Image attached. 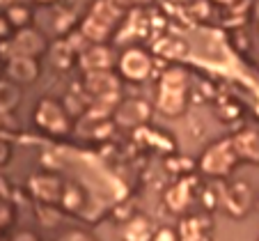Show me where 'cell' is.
Listing matches in <instances>:
<instances>
[{
	"label": "cell",
	"mask_w": 259,
	"mask_h": 241,
	"mask_svg": "<svg viewBox=\"0 0 259 241\" xmlns=\"http://www.w3.org/2000/svg\"><path fill=\"white\" fill-rule=\"evenodd\" d=\"M236 161H239V154H236L234 140H218L204 152L200 166L211 177H225L227 172H232Z\"/></svg>",
	"instance_id": "cell-1"
},
{
	"label": "cell",
	"mask_w": 259,
	"mask_h": 241,
	"mask_svg": "<svg viewBox=\"0 0 259 241\" xmlns=\"http://www.w3.org/2000/svg\"><path fill=\"white\" fill-rule=\"evenodd\" d=\"M34 122L37 127L44 129L49 133H55V136H64L69 133V115L67 110L62 108V103H58L55 99H41L37 110H34Z\"/></svg>",
	"instance_id": "cell-2"
},
{
	"label": "cell",
	"mask_w": 259,
	"mask_h": 241,
	"mask_svg": "<svg viewBox=\"0 0 259 241\" xmlns=\"http://www.w3.org/2000/svg\"><path fill=\"white\" fill-rule=\"evenodd\" d=\"M220 205H225V209L234 218H241L250 212L252 207V188L248 182H232L220 191Z\"/></svg>",
	"instance_id": "cell-3"
},
{
	"label": "cell",
	"mask_w": 259,
	"mask_h": 241,
	"mask_svg": "<svg viewBox=\"0 0 259 241\" xmlns=\"http://www.w3.org/2000/svg\"><path fill=\"white\" fill-rule=\"evenodd\" d=\"M119 71L128 81H145L152 74V58L142 49H128L119 58Z\"/></svg>",
	"instance_id": "cell-4"
},
{
	"label": "cell",
	"mask_w": 259,
	"mask_h": 241,
	"mask_svg": "<svg viewBox=\"0 0 259 241\" xmlns=\"http://www.w3.org/2000/svg\"><path fill=\"white\" fill-rule=\"evenodd\" d=\"M85 88L90 94L97 97L99 103H113L115 94L119 90V83L110 71H90L85 78Z\"/></svg>",
	"instance_id": "cell-5"
},
{
	"label": "cell",
	"mask_w": 259,
	"mask_h": 241,
	"mask_svg": "<svg viewBox=\"0 0 259 241\" xmlns=\"http://www.w3.org/2000/svg\"><path fill=\"white\" fill-rule=\"evenodd\" d=\"M10 51H12L10 58H14V55H28V58H37L39 53H44V51H46V39H44V34L37 32V30L23 28V30H19V34H16L14 39H12Z\"/></svg>",
	"instance_id": "cell-6"
},
{
	"label": "cell",
	"mask_w": 259,
	"mask_h": 241,
	"mask_svg": "<svg viewBox=\"0 0 259 241\" xmlns=\"http://www.w3.org/2000/svg\"><path fill=\"white\" fill-rule=\"evenodd\" d=\"M30 191L39 197L46 205H53V202L62 200L64 195V186L55 175H46V172H39V175H32L30 177Z\"/></svg>",
	"instance_id": "cell-7"
},
{
	"label": "cell",
	"mask_w": 259,
	"mask_h": 241,
	"mask_svg": "<svg viewBox=\"0 0 259 241\" xmlns=\"http://www.w3.org/2000/svg\"><path fill=\"white\" fill-rule=\"evenodd\" d=\"M7 74L16 83H34L39 76V62L28 55H14L7 62Z\"/></svg>",
	"instance_id": "cell-8"
},
{
	"label": "cell",
	"mask_w": 259,
	"mask_h": 241,
	"mask_svg": "<svg viewBox=\"0 0 259 241\" xmlns=\"http://www.w3.org/2000/svg\"><path fill=\"white\" fill-rule=\"evenodd\" d=\"M80 64H83L85 71H108V69L115 64L113 51L103 44H92L88 51H83L80 55Z\"/></svg>",
	"instance_id": "cell-9"
},
{
	"label": "cell",
	"mask_w": 259,
	"mask_h": 241,
	"mask_svg": "<svg viewBox=\"0 0 259 241\" xmlns=\"http://www.w3.org/2000/svg\"><path fill=\"white\" fill-rule=\"evenodd\" d=\"M232 140H234L239 158H243L248 163H259V131L245 129V131L236 133Z\"/></svg>",
	"instance_id": "cell-10"
},
{
	"label": "cell",
	"mask_w": 259,
	"mask_h": 241,
	"mask_svg": "<svg viewBox=\"0 0 259 241\" xmlns=\"http://www.w3.org/2000/svg\"><path fill=\"white\" fill-rule=\"evenodd\" d=\"M158 110L163 115H181L186 110V92L184 90H158V101H156Z\"/></svg>",
	"instance_id": "cell-11"
},
{
	"label": "cell",
	"mask_w": 259,
	"mask_h": 241,
	"mask_svg": "<svg viewBox=\"0 0 259 241\" xmlns=\"http://www.w3.org/2000/svg\"><path fill=\"white\" fill-rule=\"evenodd\" d=\"M80 32H83V37L90 42V44H103V42L110 37V32H113V25L101 21L94 14H88L83 21V25H80Z\"/></svg>",
	"instance_id": "cell-12"
},
{
	"label": "cell",
	"mask_w": 259,
	"mask_h": 241,
	"mask_svg": "<svg viewBox=\"0 0 259 241\" xmlns=\"http://www.w3.org/2000/svg\"><path fill=\"white\" fill-rule=\"evenodd\" d=\"M147 117H149V106H147L145 101H140V99L126 101L122 108L117 110L119 124H126V127H136V124L147 122Z\"/></svg>",
	"instance_id": "cell-13"
},
{
	"label": "cell",
	"mask_w": 259,
	"mask_h": 241,
	"mask_svg": "<svg viewBox=\"0 0 259 241\" xmlns=\"http://www.w3.org/2000/svg\"><path fill=\"white\" fill-rule=\"evenodd\" d=\"M209 223L202 216H191L184 218L179 225V239L181 241H204L206 239V230H209Z\"/></svg>",
	"instance_id": "cell-14"
},
{
	"label": "cell",
	"mask_w": 259,
	"mask_h": 241,
	"mask_svg": "<svg viewBox=\"0 0 259 241\" xmlns=\"http://www.w3.org/2000/svg\"><path fill=\"white\" fill-rule=\"evenodd\" d=\"M152 234H154V227H152V223H149V218H145V216L131 218V221H126L122 227L124 241H149Z\"/></svg>",
	"instance_id": "cell-15"
},
{
	"label": "cell",
	"mask_w": 259,
	"mask_h": 241,
	"mask_svg": "<svg viewBox=\"0 0 259 241\" xmlns=\"http://www.w3.org/2000/svg\"><path fill=\"white\" fill-rule=\"evenodd\" d=\"M90 14L99 16L101 21H106V23H110L115 28V25H117V21H119V16H122V10L115 5L113 0H97Z\"/></svg>",
	"instance_id": "cell-16"
},
{
	"label": "cell",
	"mask_w": 259,
	"mask_h": 241,
	"mask_svg": "<svg viewBox=\"0 0 259 241\" xmlns=\"http://www.w3.org/2000/svg\"><path fill=\"white\" fill-rule=\"evenodd\" d=\"M161 88L163 90H184V92H186V88H188L186 71H181V69H177V67L167 69L161 78Z\"/></svg>",
	"instance_id": "cell-17"
},
{
	"label": "cell",
	"mask_w": 259,
	"mask_h": 241,
	"mask_svg": "<svg viewBox=\"0 0 259 241\" xmlns=\"http://www.w3.org/2000/svg\"><path fill=\"white\" fill-rule=\"evenodd\" d=\"M188 200H191V195H188L186 184H179V186H175L170 193H167V202H170V209H175V212H181V209L188 205Z\"/></svg>",
	"instance_id": "cell-18"
},
{
	"label": "cell",
	"mask_w": 259,
	"mask_h": 241,
	"mask_svg": "<svg viewBox=\"0 0 259 241\" xmlns=\"http://www.w3.org/2000/svg\"><path fill=\"white\" fill-rule=\"evenodd\" d=\"M58 241H99V239H94L92 234H88L83 230H67Z\"/></svg>",
	"instance_id": "cell-19"
},
{
	"label": "cell",
	"mask_w": 259,
	"mask_h": 241,
	"mask_svg": "<svg viewBox=\"0 0 259 241\" xmlns=\"http://www.w3.org/2000/svg\"><path fill=\"white\" fill-rule=\"evenodd\" d=\"M7 16H10L14 23H19V25H23V23H28L30 21V12L25 10V7H10V10H7Z\"/></svg>",
	"instance_id": "cell-20"
},
{
	"label": "cell",
	"mask_w": 259,
	"mask_h": 241,
	"mask_svg": "<svg viewBox=\"0 0 259 241\" xmlns=\"http://www.w3.org/2000/svg\"><path fill=\"white\" fill-rule=\"evenodd\" d=\"M154 241H177V234L170 227H161V230L154 234Z\"/></svg>",
	"instance_id": "cell-21"
},
{
	"label": "cell",
	"mask_w": 259,
	"mask_h": 241,
	"mask_svg": "<svg viewBox=\"0 0 259 241\" xmlns=\"http://www.w3.org/2000/svg\"><path fill=\"white\" fill-rule=\"evenodd\" d=\"M12 241H39V239H37V234H32V232H19Z\"/></svg>",
	"instance_id": "cell-22"
},
{
	"label": "cell",
	"mask_w": 259,
	"mask_h": 241,
	"mask_svg": "<svg viewBox=\"0 0 259 241\" xmlns=\"http://www.w3.org/2000/svg\"><path fill=\"white\" fill-rule=\"evenodd\" d=\"M122 5H131V3H149V0H119Z\"/></svg>",
	"instance_id": "cell-23"
},
{
	"label": "cell",
	"mask_w": 259,
	"mask_h": 241,
	"mask_svg": "<svg viewBox=\"0 0 259 241\" xmlns=\"http://www.w3.org/2000/svg\"><path fill=\"white\" fill-rule=\"evenodd\" d=\"M44 3H51V0H44Z\"/></svg>",
	"instance_id": "cell-24"
}]
</instances>
